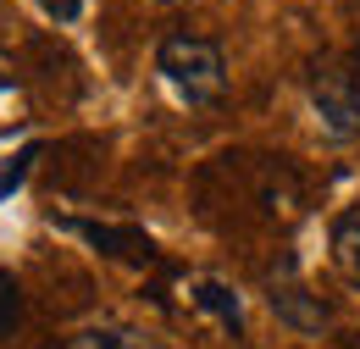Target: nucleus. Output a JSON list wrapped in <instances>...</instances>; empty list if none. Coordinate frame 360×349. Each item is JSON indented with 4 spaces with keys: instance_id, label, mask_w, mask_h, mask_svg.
I'll list each match as a JSON object with an SVG mask.
<instances>
[{
    "instance_id": "f03ea898",
    "label": "nucleus",
    "mask_w": 360,
    "mask_h": 349,
    "mask_svg": "<svg viewBox=\"0 0 360 349\" xmlns=\"http://www.w3.org/2000/svg\"><path fill=\"white\" fill-rule=\"evenodd\" d=\"M311 111L327 139L349 144L360 139V78L344 67H316L311 72Z\"/></svg>"
},
{
    "instance_id": "9d476101",
    "label": "nucleus",
    "mask_w": 360,
    "mask_h": 349,
    "mask_svg": "<svg viewBox=\"0 0 360 349\" xmlns=\"http://www.w3.org/2000/svg\"><path fill=\"white\" fill-rule=\"evenodd\" d=\"M11 89H17V78H11V67L0 61V94H11Z\"/></svg>"
},
{
    "instance_id": "423d86ee",
    "label": "nucleus",
    "mask_w": 360,
    "mask_h": 349,
    "mask_svg": "<svg viewBox=\"0 0 360 349\" xmlns=\"http://www.w3.org/2000/svg\"><path fill=\"white\" fill-rule=\"evenodd\" d=\"M194 305H200V310H211V316H217L222 327H233V333L244 327V305H238V294H233L227 283H217V277L194 283Z\"/></svg>"
},
{
    "instance_id": "6e6552de",
    "label": "nucleus",
    "mask_w": 360,
    "mask_h": 349,
    "mask_svg": "<svg viewBox=\"0 0 360 349\" xmlns=\"http://www.w3.org/2000/svg\"><path fill=\"white\" fill-rule=\"evenodd\" d=\"M34 156H39V144H22L17 156H6V161H0V200H6V194H11V189H17L22 177H28V167H34Z\"/></svg>"
},
{
    "instance_id": "20e7f679",
    "label": "nucleus",
    "mask_w": 360,
    "mask_h": 349,
    "mask_svg": "<svg viewBox=\"0 0 360 349\" xmlns=\"http://www.w3.org/2000/svg\"><path fill=\"white\" fill-rule=\"evenodd\" d=\"M327 250H333V266H338L349 283H360V205H349L344 217L333 222V233H327Z\"/></svg>"
},
{
    "instance_id": "1a4fd4ad",
    "label": "nucleus",
    "mask_w": 360,
    "mask_h": 349,
    "mask_svg": "<svg viewBox=\"0 0 360 349\" xmlns=\"http://www.w3.org/2000/svg\"><path fill=\"white\" fill-rule=\"evenodd\" d=\"M34 6H39V11H45L50 23H78V17H84V6H89V0H34Z\"/></svg>"
},
{
    "instance_id": "f257e3e1",
    "label": "nucleus",
    "mask_w": 360,
    "mask_h": 349,
    "mask_svg": "<svg viewBox=\"0 0 360 349\" xmlns=\"http://www.w3.org/2000/svg\"><path fill=\"white\" fill-rule=\"evenodd\" d=\"M155 72L167 78V89L178 94L183 106H211L227 89V56L217 39L200 34H167L155 44Z\"/></svg>"
},
{
    "instance_id": "0eeeda50",
    "label": "nucleus",
    "mask_w": 360,
    "mask_h": 349,
    "mask_svg": "<svg viewBox=\"0 0 360 349\" xmlns=\"http://www.w3.org/2000/svg\"><path fill=\"white\" fill-rule=\"evenodd\" d=\"M22 327V283L0 266V338H11Z\"/></svg>"
},
{
    "instance_id": "39448f33",
    "label": "nucleus",
    "mask_w": 360,
    "mask_h": 349,
    "mask_svg": "<svg viewBox=\"0 0 360 349\" xmlns=\"http://www.w3.org/2000/svg\"><path fill=\"white\" fill-rule=\"evenodd\" d=\"M72 349H167L161 338H150L144 327H84Z\"/></svg>"
},
{
    "instance_id": "7ed1b4c3",
    "label": "nucleus",
    "mask_w": 360,
    "mask_h": 349,
    "mask_svg": "<svg viewBox=\"0 0 360 349\" xmlns=\"http://www.w3.org/2000/svg\"><path fill=\"white\" fill-rule=\"evenodd\" d=\"M271 310H277V322H288V327H300V333H321L327 327V305L321 300H311V288L294 277V261L283 255L277 261V272H271Z\"/></svg>"
}]
</instances>
